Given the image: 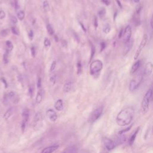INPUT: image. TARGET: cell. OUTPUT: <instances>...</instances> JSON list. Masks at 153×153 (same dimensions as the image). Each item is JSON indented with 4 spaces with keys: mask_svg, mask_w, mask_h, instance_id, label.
Wrapping results in <instances>:
<instances>
[{
    "mask_svg": "<svg viewBox=\"0 0 153 153\" xmlns=\"http://www.w3.org/2000/svg\"><path fill=\"white\" fill-rule=\"evenodd\" d=\"M44 44L45 47H49L51 45V42L48 38H45L44 41Z\"/></svg>",
    "mask_w": 153,
    "mask_h": 153,
    "instance_id": "4316f807",
    "label": "cell"
},
{
    "mask_svg": "<svg viewBox=\"0 0 153 153\" xmlns=\"http://www.w3.org/2000/svg\"><path fill=\"white\" fill-rule=\"evenodd\" d=\"M56 66V62L55 60H54V61L51 63V66H50V72L53 71L55 69Z\"/></svg>",
    "mask_w": 153,
    "mask_h": 153,
    "instance_id": "f1b7e54d",
    "label": "cell"
},
{
    "mask_svg": "<svg viewBox=\"0 0 153 153\" xmlns=\"http://www.w3.org/2000/svg\"><path fill=\"white\" fill-rule=\"evenodd\" d=\"M47 115L48 119L53 122L56 121L57 118V116L56 112L52 109H49L47 111Z\"/></svg>",
    "mask_w": 153,
    "mask_h": 153,
    "instance_id": "8fae6325",
    "label": "cell"
},
{
    "mask_svg": "<svg viewBox=\"0 0 153 153\" xmlns=\"http://www.w3.org/2000/svg\"><path fill=\"white\" fill-rule=\"evenodd\" d=\"M77 148L75 145H71L66 148L63 152L61 153H76Z\"/></svg>",
    "mask_w": 153,
    "mask_h": 153,
    "instance_id": "e0dca14e",
    "label": "cell"
},
{
    "mask_svg": "<svg viewBox=\"0 0 153 153\" xmlns=\"http://www.w3.org/2000/svg\"><path fill=\"white\" fill-rule=\"evenodd\" d=\"M152 96V90L149 89L145 96L141 102V111L142 114H146L149 109V105Z\"/></svg>",
    "mask_w": 153,
    "mask_h": 153,
    "instance_id": "7a4b0ae2",
    "label": "cell"
},
{
    "mask_svg": "<svg viewBox=\"0 0 153 153\" xmlns=\"http://www.w3.org/2000/svg\"><path fill=\"white\" fill-rule=\"evenodd\" d=\"M103 68V63L100 60H95L91 62L90 66V72L91 75L98 74Z\"/></svg>",
    "mask_w": 153,
    "mask_h": 153,
    "instance_id": "3957f363",
    "label": "cell"
},
{
    "mask_svg": "<svg viewBox=\"0 0 153 153\" xmlns=\"http://www.w3.org/2000/svg\"><path fill=\"white\" fill-rule=\"evenodd\" d=\"M6 45H7V49H8V50L9 51H11L13 50V45L12 42L8 40V41H6Z\"/></svg>",
    "mask_w": 153,
    "mask_h": 153,
    "instance_id": "d4e9b609",
    "label": "cell"
},
{
    "mask_svg": "<svg viewBox=\"0 0 153 153\" xmlns=\"http://www.w3.org/2000/svg\"><path fill=\"white\" fill-rule=\"evenodd\" d=\"M134 111L131 107H126L122 109L117 115L116 122L120 126H125L131 123L134 117Z\"/></svg>",
    "mask_w": 153,
    "mask_h": 153,
    "instance_id": "6da1fadb",
    "label": "cell"
},
{
    "mask_svg": "<svg viewBox=\"0 0 153 153\" xmlns=\"http://www.w3.org/2000/svg\"><path fill=\"white\" fill-rule=\"evenodd\" d=\"M74 35L75 39L76 40V41H77L78 42H79V39L78 38V36L77 34H76L75 32H74Z\"/></svg>",
    "mask_w": 153,
    "mask_h": 153,
    "instance_id": "ee69618b",
    "label": "cell"
},
{
    "mask_svg": "<svg viewBox=\"0 0 153 153\" xmlns=\"http://www.w3.org/2000/svg\"><path fill=\"white\" fill-rule=\"evenodd\" d=\"M46 28H47V32L48 33V34L50 35H53L54 34V30H53V27H52L51 25H50V24L47 25Z\"/></svg>",
    "mask_w": 153,
    "mask_h": 153,
    "instance_id": "603a6c76",
    "label": "cell"
},
{
    "mask_svg": "<svg viewBox=\"0 0 153 153\" xmlns=\"http://www.w3.org/2000/svg\"><path fill=\"white\" fill-rule=\"evenodd\" d=\"M55 109L58 111H61L63 109V103L62 99H58L54 104Z\"/></svg>",
    "mask_w": 153,
    "mask_h": 153,
    "instance_id": "d6986e66",
    "label": "cell"
},
{
    "mask_svg": "<svg viewBox=\"0 0 153 153\" xmlns=\"http://www.w3.org/2000/svg\"><path fill=\"white\" fill-rule=\"evenodd\" d=\"M42 7H43V10L45 12H48L50 11V7L48 2L47 0L44 1L43 3H42Z\"/></svg>",
    "mask_w": 153,
    "mask_h": 153,
    "instance_id": "44dd1931",
    "label": "cell"
},
{
    "mask_svg": "<svg viewBox=\"0 0 153 153\" xmlns=\"http://www.w3.org/2000/svg\"><path fill=\"white\" fill-rule=\"evenodd\" d=\"M1 80L2 81V82H4V85H5V87L7 88V87H8V85H7V82L5 79L4 78H1Z\"/></svg>",
    "mask_w": 153,
    "mask_h": 153,
    "instance_id": "60d3db41",
    "label": "cell"
},
{
    "mask_svg": "<svg viewBox=\"0 0 153 153\" xmlns=\"http://www.w3.org/2000/svg\"><path fill=\"white\" fill-rule=\"evenodd\" d=\"M42 124V114L41 112H37L33 118V128L35 130L39 129Z\"/></svg>",
    "mask_w": 153,
    "mask_h": 153,
    "instance_id": "8992f818",
    "label": "cell"
},
{
    "mask_svg": "<svg viewBox=\"0 0 153 153\" xmlns=\"http://www.w3.org/2000/svg\"><path fill=\"white\" fill-rule=\"evenodd\" d=\"M29 94H30V96H32V90L31 88H29Z\"/></svg>",
    "mask_w": 153,
    "mask_h": 153,
    "instance_id": "c3c4849f",
    "label": "cell"
},
{
    "mask_svg": "<svg viewBox=\"0 0 153 153\" xmlns=\"http://www.w3.org/2000/svg\"><path fill=\"white\" fill-rule=\"evenodd\" d=\"M14 7H15V8H16V10H17L19 8V3L17 2V1H15V3H14Z\"/></svg>",
    "mask_w": 153,
    "mask_h": 153,
    "instance_id": "b9f144b4",
    "label": "cell"
},
{
    "mask_svg": "<svg viewBox=\"0 0 153 153\" xmlns=\"http://www.w3.org/2000/svg\"><path fill=\"white\" fill-rule=\"evenodd\" d=\"M94 46H93V45H91V58L90 59H91L94 56Z\"/></svg>",
    "mask_w": 153,
    "mask_h": 153,
    "instance_id": "ab89813d",
    "label": "cell"
},
{
    "mask_svg": "<svg viewBox=\"0 0 153 153\" xmlns=\"http://www.w3.org/2000/svg\"><path fill=\"white\" fill-rule=\"evenodd\" d=\"M94 26L95 27H97V19L95 18V22H94Z\"/></svg>",
    "mask_w": 153,
    "mask_h": 153,
    "instance_id": "f907efd6",
    "label": "cell"
},
{
    "mask_svg": "<svg viewBox=\"0 0 153 153\" xmlns=\"http://www.w3.org/2000/svg\"><path fill=\"white\" fill-rule=\"evenodd\" d=\"M41 78H39L38 79V81H37V84H36V85H37V88H40L41 87Z\"/></svg>",
    "mask_w": 153,
    "mask_h": 153,
    "instance_id": "d590c367",
    "label": "cell"
},
{
    "mask_svg": "<svg viewBox=\"0 0 153 153\" xmlns=\"http://www.w3.org/2000/svg\"><path fill=\"white\" fill-rule=\"evenodd\" d=\"M62 45H63V47H66V46H67V42L65 40H62Z\"/></svg>",
    "mask_w": 153,
    "mask_h": 153,
    "instance_id": "f6af8a7d",
    "label": "cell"
},
{
    "mask_svg": "<svg viewBox=\"0 0 153 153\" xmlns=\"http://www.w3.org/2000/svg\"><path fill=\"white\" fill-rule=\"evenodd\" d=\"M103 144H104V146H105V148L108 150H112L114 148H115V147L116 146L117 143L114 140H113L109 138L105 137L103 139Z\"/></svg>",
    "mask_w": 153,
    "mask_h": 153,
    "instance_id": "30bf717a",
    "label": "cell"
},
{
    "mask_svg": "<svg viewBox=\"0 0 153 153\" xmlns=\"http://www.w3.org/2000/svg\"><path fill=\"white\" fill-rule=\"evenodd\" d=\"M28 35H29V38H30V39H32V38H33V31H32V30H30L29 31Z\"/></svg>",
    "mask_w": 153,
    "mask_h": 153,
    "instance_id": "f35d334b",
    "label": "cell"
},
{
    "mask_svg": "<svg viewBox=\"0 0 153 153\" xmlns=\"http://www.w3.org/2000/svg\"><path fill=\"white\" fill-rule=\"evenodd\" d=\"M56 78H57L56 75H53V76H51V78H50V81L53 84H54L56 81Z\"/></svg>",
    "mask_w": 153,
    "mask_h": 153,
    "instance_id": "1f68e13d",
    "label": "cell"
},
{
    "mask_svg": "<svg viewBox=\"0 0 153 153\" xmlns=\"http://www.w3.org/2000/svg\"><path fill=\"white\" fill-rule=\"evenodd\" d=\"M142 80V76L139 75L136 76L134 78L132 79L129 84V90L130 91H134L139 87L141 81Z\"/></svg>",
    "mask_w": 153,
    "mask_h": 153,
    "instance_id": "5b68a950",
    "label": "cell"
},
{
    "mask_svg": "<svg viewBox=\"0 0 153 153\" xmlns=\"http://www.w3.org/2000/svg\"><path fill=\"white\" fill-rule=\"evenodd\" d=\"M102 2H104L105 4H106V5H109V2L108 0H102Z\"/></svg>",
    "mask_w": 153,
    "mask_h": 153,
    "instance_id": "7dc6e473",
    "label": "cell"
},
{
    "mask_svg": "<svg viewBox=\"0 0 153 153\" xmlns=\"http://www.w3.org/2000/svg\"><path fill=\"white\" fill-rule=\"evenodd\" d=\"M109 30H110V27L108 26H106L105 27V29H104V32H105V33H108L109 32Z\"/></svg>",
    "mask_w": 153,
    "mask_h": 153,
    "instance_id": "7bdbcfd3",
    "label": "cell"
},
{
    "mask_svg": "<svg viewBox=\"0 0 153 153\" xmlns=\"http://www.w3.org/2000/svg\"><path fill=\"white\" fill-rule=\"evenodd\" d=\"M8 33H9V30L8 29H4V30H1L0 35H1V36L5 37V36H7V35H8Z\"/></svg>",
    "mask_w": 153,
    "mask_h": 153,
    "instance_id": "484cf974",
    "label": "cell"
},
{
    "mask_svg": "<svg viewBox=\"0 0 153 153\" xmlns=\"http://www.w3.org/2000/svg\"><path fill=\"white\" fill-rule=\"evenodd\" d=\"M43 98V91L42 90H39L36 94L35 101L37 103H40Z\"/></svg>",
    "mask_w": 153,
    "mask_h": 153,
    "instance_id": "ffe728a7",
    "label": "cell"
},
{
    "mask_svg": "<svg viewBox=\"0 0 153 153\" xmlns=\"http://www.w3.org/2000/svg\"><path fill=\"white\" fill-rule=\"evenodd\" d=\"M72 87V82L71 81L66 82L63 87V91L65 93L69 92Z\"/></svg>",
    "mask_w": 153,
    "mask_h": 153,
    "instance_id": "ac0fdd59",
    "label": "cell"
},
{
    "mask_svg": "<svg viewBox=\"0 0 153 153\" xmlns=\"http://www.w3.org/2000/svg\"><path fill=\"white\" fill-rule=\"evenodd\" d=\"M131 127V126H130V127H127V128H125L124 130H122L121 131H119V134H123L124 133H125V132H126V131H128L130 129V128Z\"/></svg>",
    "mask_w": 153,
    "mask_h": 153,
    "instance_id": "8d00e7d4",
    "label": "cell"
},
{
    "mask_svg": "<svg viewBox=\"0 0 153 153\" xmlns=\"http://www.w3.org/2000/svg\"><path fill=\"white\" fill-rule=\"evenodd\" d=\"M139 131V127H137V128L136 129V130L132 133V134L131 135V136L130 137V138H129V139H128V144H129L130 145H133V143H134V140H135V139H136V136H137V134Z\"/></svg>",
    "mask_w": 153,
    "mask_h": 153,
    "instance_id": "2e32d148",
    "label": "cell"
},
{
    "mask_svg": "<svg viewBox=\"0 0 153 153\" xmlns=\"http://www.w3.org/2000/svg\"><path fill=\"white\" fill-rule=\"evenodd\" d=\"M30 52H31V54L32 55V56L34 57L35 56V53H36V51H35V48L34 47H32L31 49H30Z\"/></svg>",
    "mask_w": 153,
    "mask_h": 153,
    "instance_id": "74e56055",
    "label": "cell"
},
{
    "mask_svg": "<svg viewBox=\"0 0 153 153\" xmlns=\"http://www.w3.org/2000/svg\"><path fill=\"white\" fill-rule=\"evenodd\" d=\"M152 133L153 134V126H152Z\"/></svg>",
    "mask_w": 153,
    "mask_h": 153,
    "instance_id": "816d5d0a",
    "label": "cell"
},
{
    "mask_svg": "<svg viewBox=\"0 0 153 153\" xmlns=\"http://www.w3.org/2000/svg\"><path fill=\"white\" fill-rule=\"evenodd\" d=\"M81 72V64L80 62H78L77 63V73L79 74Z\"/></svg>",
    "mask_w": 153,
    "mask_h": 153,
    "instance_id": "4dcf8cb0",
    "label": "cell"
},
{
    "mask_svg": "<svg viewBox=\"0 0 153 153\" xmlns=\"http://www.w3.org/2000/svg\"><path fill=\"white\" fill-rule=\"evenodd\" d=\"M54 40H55L56 42L58 41V37H57V35H54Z\"/></svg>",
    "mask_w": 153,
    "mask_h": 153,
    "instance_id": "681fc988",
    "label": "cell"
},
{
    "mask_svg": "<svg viewBox=\"0 0 153 153\" xmlns=\"http://www.w3.org/2000/svg\"><path fill=\"white\" fill-rule=\"evenodd\" d=\"M14 95L15 94L13 91H10L7 94H5L4 97V103L8 104V102L14 97Z\"/></svg>",
    "mask_w": 153,
    "mask_h": 153,
    "instance_id": "9a60e30c",
    "label": "cell"
},
{
    "mask_svg": "<svg viewBox=\"0 0 153 153\" xmlns=\"http://www.w3.org/2000/svg\"><path fill=\"white\" fill-rule=\"evenodd\" d=\"M59 148L58 145H53L45 148L41 153H53L54 151L57 149Z\"/></svg>",
    "mask_w": 153,
    "mask_h": 153,
    "instance_id": "4fadbf2b",
    "label": "cell"
},
{
    "mask_svg": "<svg viewBox=\"0 0 153 153\" xmlns=\"http://www.w3.org/2000/svg\"><path fill=\"white\" fill-rule=\"evenodd\" d=\"M148 35L146 34H144L143 37H142V39L140 41V43L136 51V53L134 54V60H137L138 58H139V56H140V53H142L143 49L145 48V45H146L147 44V42H148Z\"/></svg>",
    "mask_w": 153,
    "mask_h": 153,
    "instance_id": "277c9868",
    "label": "cell"
},
{
    "mask_svg": "<svg viewBox=\"0 0 153 153\" xmlns=\"http://www.w3.org/2000/svg\"><path fill=\"white\" fill-rule=\"evenodd\" d=\"M99 16H100V17H102V16H103L104 15H105V10L104 9V8H101L99 11Z\"/></svg>",
    "mask_w": 153,
    "mask_h": 153,
    "instance_id": "d6a6232c",
    "label": "cell"
},
{
    "mask_svg": "<svg viewBox=\"0 0 153 153\" xmlns=\"http://www.w3.org/2000/svg\"><path fill=\"white\" fill-rule=\"evenodd\" d=\"M13 112V108H10L8 109L7 110V111L5 113V114H4V118L5 120H8V119L11 117V115H12Z\"/></svg>",
    "mask_w": 153,
    "mask_h": 153,
    "instance_id": "7402d4cb",
    "label": "cell"
},
{
    "mask_svg": "<svg viewBox=\"0 0 153 153\" xmlns=\"http://www.w3.org/2000/svg\"><path fill=\"white\" fill-rule=\"evenodd\" d=\"M140 60H137L131 66V69H130V74H134L139 68L140 66Z\"/></svg>",
    "mask_w": 153,
    "mask_h": 153,
    "instance_id": "5bb4252c",
    "label": "cell"
},
{
    "mask_svg": "<svg viewBox=\"0 0 153 153\" xmlns=\"http://www.w3.org/2000/svg\"><path fill=\"white\" fill-rule=\"evenodd\" d=\"M3 62L5 64H7L8 62V54L7 53H5L3 56Z\"/></svg>",
    "mask_w": 153,
    "mask_h": 153,
    "instance_id": "f546056e",
    "label": "cell"
},
{
    "mask_svg": "<svg viewBox=\"0 0 153 153\" xmlns=\"http://www.w3.org/2000/svg\"><path fill=\"white\" fill-rule=\"evenodd\" d=\"M150 24H151V26L152 29H153V14H152V17H151V19Z\"/></svg>",
    "mask_w": 153,
    "mask_h": 153,
    "instance_id": "bcb514c9",
    "label": "cell"
},
{
    "mask_svg": "<svg viewBox=\"0 0 153 153\" xmlns=\"http://www.w3.org/2000/svg\"><path fill=\"white\" fill-rule=\"evenodd\" d=\"M131 33H132L131 27L129 25L127 26L124 29V31L123 32V41L125 44L127 43L130 40Z\"/></svg>",
    "mask_w": 153,
    "mask_h": 153,
    "instance_id": "ba28073f",
    "label": "cell"
},
{
    "mask_svg": "<svg viewBox=\"0 0 153 153\" xmlns=\"http://www.w3.org/2000/svg\"><path fill=\"white\" fill-rule=\"evenodd\" d=\"M29 110L26 109L23 111V113H22V121L21 124V128L23 132L24 131V130L26 127V124L29 120Z\"/></svg>",
    "mask_w": 153,
    "mask_h": 153,
    "instance_id": "9c48e42d",
    "label": "cell"
},
{
    "mask_svg": "<svg viewBox=\"0 0 153 153\" xmlns=\"http://www.w3.org/2000/svg\"><path fill=\"white\" fill-rule=\"evenodd\" d=\"M11 32L12 33H13L14 35H19V31L18 30V29L16 27H11Z\"/></svg>",
    "mask_w": 153,
    "mask_h": 153,
    "instance_id": "83f0119b",
    "label": "cell"
},
{
    "mask_svg": "<svg viewBox=\"0 0 153 153\" xmlns=\"http://www.w3.org/2000/svg\"><path fill=\"white\" fill-rule=\"evenodd\" d=\"M153 71V63L151 62L146 63L145 67V74L147 76H149L151 75Z\"/></svg>",
    "mask_w": 153,
    "mask_h": 153,
    "instance_id": "7c38bea8",
    "label": "cell"
},
{
    "mask_svg": "<svg viewBox=\"0 0 153 153\" xmlns=\"http://www.w3.org/2000/svg\"><path fill=\"white\" fill-rule=\"evenodd\" d=\"M10 20H11V22H13V23H14V24H16V23H17V18H16L15 16H11V17H10Z\"/></svg>",
    "mask_w": 153,
    "mask_h": 153,
    "instance_id": "836d02e7",
    "label": "cell"
},
{
    "mask_svg": "<svg viewBox=\"0 0 153 153\" xmlns=\"http://www.w3.org/2000/svg\"><path fill=\"white\" fill-rule=\"evenodd\" d=\"M17 17L20 20H23L25 18V12L23 11H19L17 12Z\"/></svg>",
    "mask_w": 153,
    "mask_h": 153,
    "instance_id": "cb8c5ba5",
    "label": "cell"
},
{
    "mask_svg": "<svg viewBox=\"0 0 153 153\" xmlns=\"http://www.w3.org/2000/svg\"><path fill=\"white\" fill-rule=\"evenodd\" d=\"M103 112V107L100 106L96 108L94 110V111L91 113L90 117V121L91 123H94L96 121H97L100 117L101 116Z\"/></svg>",
    "mask_w": 153,
    "mask_h": 153,
    "instance_id": "52a82bcc",
    "label": "cell"
},
{
    "mask_svg": "<svg viewBox=\"0 0 153 153\" xmlns=\"http://www.w3.org/2000/svg\"><path fill=\"white\" fill-rule=\"evenodd\" d=\"M5 17V13L3 10H0V19H3Z\"/></svg>",
    "mask_w": 153,
    "mask_h": 153,
    "instance_id": "e575fe53",
    "label": "cell"
}]
</instances>
